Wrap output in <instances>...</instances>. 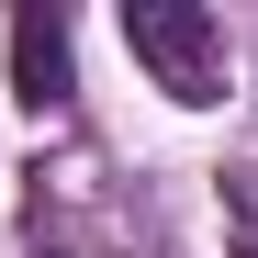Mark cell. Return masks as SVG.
Wrapping results in <instances>:
<instances>
[{
    "label": "cell",
    "mask_w": 258,
    "mask_h": 258,
    "mask_svg": "<svg viewBox=\"0 0 258 258\" xmlns=\"http://www.w3.org/2000/svg\"><path fill=\"white\" fill-rule=\"evenodd\" d=\"M225 225H236V258H258V180H225Z\"/></svg>",
    "instance_id": "3"
},
{
    "label": "cell",
    "mask_w": 258,
    "mask_h": 258,
    "mask_svg": "<svg viewBox=\"0 0 258 258\" xmlns=\"http://www.w3.org/2000/svg\"><path fill=\"white\" fill-rule=\"evenodd\" d=\"M123 45L168 101H225V23L202 0H123Z\"/></svg>",
    "instance_id": "1"
},
{
    "label": "cell",
    "mask_w": 258,
    "mask_h": 258,
    "mask_svg": "<svg viewBox=\"0 0 258 258\" xmlns=\"http://www.w3.org/2000/svg\"><path fill=\"white\" fill-rule=\"evenodd\" d=\"M68 90H79V68H68V12H12V101L23 112H68Z\"/></svg>",
    "instance_id": "2"
}]
</instances>
